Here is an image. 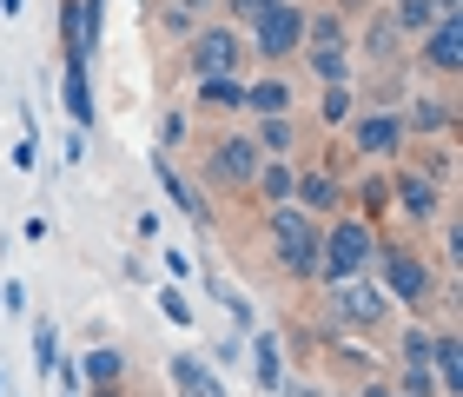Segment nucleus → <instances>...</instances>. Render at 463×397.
<instances>
[{
	"instance_id": "obj_4",
	"label": "nucleus",
	"mask_w": 463,
	"mask_h": 397,
	"mask_svg": "<svg viewBox=\"0 0 463 397\" xmlns=\"http://www.w3.org/2000/svg\"><path fill=\"white\" fill-rule=\"evenodd\" d=\"M377 271H384V298L391 305H411L417 318H424V305L437 298V271H430V259L424 252H404V245H377Z\"/></svg>"
},
{
	"instance_id": "obj_13",
	"label": "nucleus",
	"mask_w": 463,
	"mask_h": 397,
	"mask_svg": "<svg viewBox=\"0 0 463 397\" xmlns=\"http://www.w3.org/2000/svg\"><path fill=\"white\" fill-rule=\"evenodd\" d=\"M291 99H298V87H291L285 73H259V80H245V107L251 119H271V113H291Z\"/></svg>"
},
{
	"instance_id": "obj_41",
	"label": "nucleus",
	"mask_w": 463,
	"mask_h": 397,
	"mask_svg": "<svg viewBox=\"0 0 463 397\" xmlns=\"http://www.w3.org/2000/svg\"><path fill=\"white\" fill-rule=\"evenodd\" d=\"M338 397H351V391H338Z\"/></svg>"
},
{
	"instance_id": "obj_32",
	"label": "nucleus",
	"mask_w": 463,
	"mask_h": 397,
	"mask_svg": "<svg viewBox=\"0 0 463 397\" xmlns=\"http://www.w3.org/2000/svg\"><path fill=\"white\" fill-rule=\"evenodd\" d=\"M159 7H173V14H185L193 27H205V20L219 14V0H159Z\"/></svg>"
},
{
	"instance_id": "obj_38",
	"label": "nucleus",
	"mask_w": 463,
	"mask_h": 397,
	"mask_svg": "<svg viewBox=\"0 0 463 397\" xmlns=\"http://www.w3.org/2000/svg\"><path fill=\"white\" fill-rule=\"evenodd\" d=\"M430 7H437V20H457V14H463V0H430Z\"/></svg>"
},
{
	"instance_id": "obj_1",
	"label": "nucleus",
	"mask_w": 463,
	"mask_h": 397,
	"mask_svg": "<svg viewBox=\"0 0 463 397\" xmlns=\"http://www.w3.org/2000/svg\"><path fill=\"white\" fill-rule=\"evenodd\" d=\"M265 245H271V265H279L291 285H311V279H318L325 219L298 213V205H265Z\"/></svg>"
},
{
	"instance_id": "obj_21",
	"label": "nucleus",
	"mask_w": 463,
	"mask_h": 397,
	"mask_svg": "<svg viewBox=\"0 0 463 397\" xmlns=\"http://www.w3.org/2000/svg\"><path fill=\"white\" fill-rule=\"evenodd\" d=\"M251 378H259V391H279V384H285V351H279L271 331L251 338Z\"/></svg>"
},
{
	"instance_id": "obj_5",
	"label": "nucleus",
	"mask_w": 463,
	"mask_h": 397,
	"mask_svg": "<svg viewBox=\"0 0 463 397\" xmlns=\"http://www.w3.org/2000/svg\"><path fill=\"white\" fill-rule=\"evenodd\" d=\"M245 60H251V47H245V33L232 27V20H205V27L185 40V67H193V80H219V73L245 80Z\"/></svg>"
},
{
	"instance_id": "obj_39",
	"label": "nucleus",
	"mask_w": 463,
	"mask_h": 397,
	"mask_svg": "<svg viewBox=\"0 0 463 397\" xmlns=\"http://www.w3.org/2000/svg\"><path fill=\"white\" fill-rule=\"evenodd\" d=\"M87 391H93V397H126L119 384H87Z\"/></svg>"
},
{
	"instance_id": "obj_2",
	"label": "nucleus",
	"mask_w": 463,
	"mask_h": 397,
	"mask_svg": "<svg viewBox=\"0 0 463 397\" xmlns=\"http://www.w3.org/2000/svg\"><path fill=\"white\" fill-rule=\"evenodd\" d=\"M377 245H384V232H377L371 219H331L325 225V245H318V279L325 285H338V279H357V271H371L377 265Z\"/></svg>"
},
{
	"instance_id": "obj_36",
	"label": "nucleus",
	"mask_w": 463,
	"mask_h": 397,
	"mask_svg": "<svg viewBox=\"0 0 463 397\" xmlns=\"http://www.w3.org/2000/svg\"><path fill=\"white\" fill-rule=\"evenodd\" d=\"M331 14H345V20H357V14H371V0H331Z\"/></svg>"
},
{
	"instance_id": "obj_6",
	"label": "nucleus",
	"mask_w": 463,
	"mask_h": 397,
	"mask_svg": "<svg viewBox=\"0 0 463 397\" xmlns=\"http://www.w3.org/2000/svg\"><path fill=\"white\" fill-rule=\"evenodd\" d=\"M331 325L338 331H351V338H364V331H377L391 318V298H384V285L377 279H364V271H357V279H338L331 285Z\"/></svg>"
},
{
	"instance_id": "obj_25",
	"label": "nucleus",
	"mask_w": 463,
	"mask_h": 397,
	"mask_svg": "<svg viewBox=\"0 0 463 397\" xmlns=\"http://www.w3.org/2000/svg\"><path fill=\"white\" fill-rule=\"evenodd\" d=\"M67 113H73L80 133L93 127V80H87V67H80V60H67Z\"/></svg>"
},
{
	"instance_id": "obj_26",
	"label": "nucleus",
	"mask_w": 463,
	"mask_h": 397,
	"mask_svg": "<svg viewBox=\"0 0 463 397\" xmlns=\"http://www.w3.org/2000/svg\"><path fill=\"white\" fill-rule=\"evenodd\" d=\"M357 113V80H345V87H318V119L325 127H351Z\"/></svg>"
},
{
	"instance_id": "obj_22",
	"label": "nucleus",
	"mask_w": 463,
	"mask_h": 397,
	"mask_svg": "<svg viewBox=\"0 0 463 397\" xmlns=\"http://www.w3.org/2000/svg\"><path fill=\"white\" fill-rule=\"evenodd\" d=\"M291 179H298V165H291V159H265L259 179H251V193H259L265 205H291Z\"/></svg>"
},
{
	"instance_id": "obj_35",
	"label": "nucleus",
	"mask_w": 463,
	"mask_h": 397,
	"mask_svg": "<svg viewBox=\"0 0 463 397\" xmlns=\"http://www.w3.org/2000/svg\"><path fill=\"white\" fill-rule=\"evenodd\" d=\"M165 146H185V113H165V133H159Z\"/></svg>"
},
{
	"instance_id": "obj_12",
	"label": "nucleus",
	"mask_w": 463,
	"mask_h": 397,
	"mask_svg": "<svg viewBox=\"0 0 463 397\" xmlns=\"http://www.w3.org/2000/svg\"><path fill=\"white\" fill-rule=\"evenodd\" d=\"M417 67H430V73H444V80L463 73V14L457 20H437V27L417 40Z\"/></svg>"
},
{
	"instance_id": "obj_9",
	"label": "nucleus",
	"mask_w": 463,
	"mask_h": 397,
	"mask_svg": "<svg viewBox=\"0 0 463 397\" xmlns=\"http://www.w3.org/2000/svg\"><path fill=\"white\" fill-rule=\"evenodd\" d=\"M99 27H107V0H60V47H67V60L87 67L99 47Z\"/></svg>"
},
{
	"instance_id": "obj_33",
	"label": "nucleus",
	"mask_w": 463,
	"mask_h": 397,
	"mask_svg": "<svg viewBox=\"0 0 463 397\" xmlns=\"http://www.w3.org/2000/svg\"><path fill=\"white\" fill-rule=\"evenodd\" d=\"M159 311H165L173 325H193V305H185V291H179V285H165V291H159Z\"/></svg>"
},
{
	"instance_id": "obj_17",
	"label": "nucleus",
	"mask_w": 463,
	"mask_h": 397,
	"mask_svg": "<svg viewBox=\"0 0 463 397\" xmlns=\"http://www.w3.org/2000/svg\"><path fill=\"white\" fill-rule=\"evenodd\" d=\"M173 384H179V397H225L219 371H213V364H199L193 351H173Z\"/></svg>"
},
{
	"instance_id": "obj_29",
	"label": "nucleus",
	"mask_w": 463,
	"mask_h": 397,
	"mask_svg": "<svg viewBox=\"0 0 463 397\" xmlns=\"http://www.w3.org/2000/svg\"><path fill=\"white\" fill-rule=\"evenodd\" d=\"M351 199H357V219H371V225H377V213H384V205H391V179H384V173H371V179L357 185Z\"/></svg>"
},
{
	"instance_id": "obj_30",
	"label": "nucleus",
	"mask_w": 463,
	"mask_h": 397,
	"mask_svg": "<svg viewBox=\"0 0 463 397\" xmlns=\"http://www.w3.org/2000/svg\"><path fill=\"white\" fill-rule=\"evenodd\" d=\"M430 345H437V331L417 318V325L404 331V345H397V364H430Z\"/></svg>"
},
{
	"instance_id": "obj_31",
	"label": "nucleus",
	"mask_w": 463,
	"mask_h": 397,
	"mask_svg": "<svg viewBox=\"0 0 463 397\" xmlns=\"http://www.w3.org/2000/svg\"><path fill=\"white\" fill-rule=\"evenodd\" d=\"M265 7H271V0H219V14H225L232 27H239V33H245V27H251V20H259Z\"/></svg>"
},
{
	"instance_id": "obj_19",
	"label": "nucleus",
	"mask_w": 463,
	"mask_h": 397,
	"mask_svg": "<svg viewBox=\"0 0 463 397\" xmlns=\"http://www.w3.org/2000/svg\"><path fill=\"white\" fill-rule=\"evenodd\" d=\"M193 99H199V113H239V107H245V80H239V73L193 80Z\"/></svg>"
},
{
	"instance_id": "obj_24",
	"label": "nucleus",
	"mask_w": 463,
	"mask_h": 397,
	"mask_svg": "<svg viewBox=\"0 0 463 397\" xmlns=\"http://www.w3.org/2000/svg\"><path fill=\"white\" fill-rule=\"evenodd\" d=\"M391 27L404 40H424L437 27V7H430V0H391Z\"/></svg>"
},
{
	"instance_id": "obj_40",
	"label": "nucleus",
	"mask_w": 463,
	"mask_h": 397,
	"mask_svg": "<svg viewBox=\"0 0 463 397\" xmlns=\"http://www.w3.org/2000/svg\"><path fill=\"white\" fill-rule=\"evenodd\" d=\"M0 397H7V378H0Z\"/></svg>"
},
{
	"instance_id": "obj_28",
	"label": "nucleus",
	"mask_w": 463,
	"mask_h": 397,
	"mask_svg": "<svg viewBox=\"0 0 463 397\" xmlns=\"http://www.w3.org/2000/svg\"><path fill=\"white\" fill-rule=\"evenodd\" d=\"M60 364H67V358H60V331H53V318H40L33 325V371H40V378H53Z\"/></svg>"
},
{
	"instance_id": "obj_3",
	"label": "nucleus",
	"mask_w": 463,
	"mask_h": 397,
	"mask_svg": "<svg viewBox=\"0 0 463 397\" xmlns=\"http://www.w3.org/2000/svg\"><path fill=\"white\" fill-rule=\"evenodd\" d=\"M245 47L265 60V67H285V60L305 53V0H271V7L245 27Z\"/></svg>"
},
{
	"instance_id": "obj_11",
	"label": "nucleus",
	"mask_w": 463,
	"mask_h": 397,
	"mask_svg": "<svg viewBox=\"0 0 463 397\" xmlns=\"http://www.w3.org/2000/svg\"><path fill=\"white\" fill-rule=\"evenodd\" d=\"M291 205L311 213V219H331V213L345 205L338 173H331V165H298V179H291Z\"/></svg>"
},
{
	"instance_id": "obj_10",
	"label": "nucleus",
	"mask_w": 463,
	"mask_h": 397,
	"mask_svg": "<svg viewBox=\"0 0 463 397\" xmlns=\"http://www.w3.org/2000/svg\"><path fill=\"white\" fill-rule=\"evenodd\" d=\"M444 199H450L444 185H430L424 173H411V165H404V173H391V205L411 225H437V219H444Z\"/></svg>"
},
{
	"instance_id": "obj_27",
	"label": "nucleus",
	"mask_w": 463,
	"mask_h": 397,
	"mask_svg": "<svg viewBox=\"0 0 463 397\" xmlns=\"http://www.w3.org/2000/svg\"><path fill=\"white\" fill-rule=\"evenodd\" d=\"M80 378H87V384H119L126 378V358H119L113 345H93L87 358H80Z\"/></svg>"
},
{
	"instance_id": "obj_8",
	"label": "nucleus",
	"mask_w": 463,
	"mask_h": 397,
	"mask_svg": "<svg viewBox=\"0 0 463 397\" xmlns=\"http://www.w3.org/2000/svg\"><path fill=\"white\" fill-rule=\"evenodd\" d=\"M404 146H411V133H404L397 107H357L351 113V153L357 159H397Z\"/></svg>"
},
{
	"instance_id": "obj_15",
	"label": "nucleus",
	"mask_w": 463,
	"mask_h": 397,
	"mask_svg": "<svg viewBox=\"0 0 463 397\" xmlns=\"http://www.w3.org/2000/svg\"><path fill=\"white\" fill-rule=\"evenodd\" d=\"M351 53H364L371 67H397V60H404V33L391 27V14H371L364 40H351Z\"/></svg>"
},
{
	"instance_id": "obj_37",
	"label": "nucleus",
	"mask_w": 463,
	"mask_h": 397,
	"mask_svg": "<svg viewBox=\"0 0 463 397\" xmlns=\"http://www.w3.org/2000/svg\"><path fill=\"white\" fill-rule=\"evenodd\" d=\"M351 397H397V391H391L384 378H364V391H351Z\"/></svg>"
},
{
	"instance_id": "obj_7",
	"label": "nucleus",
	"mask_w": 463,
	"mask_h": 397,
	"mask_svg": "<svg viewBox=\"0 0 463 397\" xmlns=\"http://www.w3.org/2000/svg\"><path fill=\"white\" fill-rule=\"evenodd\" d=\"M199 153H205V173H213L225 193H251V179H259V165H265L251 133H219L213 146H199Z\"/></svg>"
},
{
	"instance_id": "obj_16",
	"label": "nucleus",
	"mask_w": 463,
	"mask_h": 397,
	"mask_svg": "<svg viewBox=\"0 0 463 397\" xmlns=\"http://www.w3.org/2000/svg\"><path fill=\"white\" fill-rule=\"evenodd\" d=\"M251 139H259L265 159H291V153L305 146V127H298L291 113H271V119H259V133H251Z\"/></svg>"
},
{
	"instance_id": "obj_23",
	"label": "nucleus",
	"mask_w": 463,
	"mask_h": 397,
	"mask_svg": "<svg viewBox=\"0 0 463 397\" xmlns=\"http://www.w3.org/2000/svg\"><path fill=\"white\" fill-rule=\"evenodd\" d=\"M153 179L165 185V199H173V205H179L185 219H205V205H199V193H193V185H185V179L173 173V159H165V153H153Z\"/></svg>"
},
{
	"instance_id": "obj_34",
	"label": "nucleus",
	"mask_w": 463,
	"mask_h": 397,
	"mask_svg": "<svg viewBox=\"0 0 463 397\" xmlns=\"http://www.w3.org/2000/svg\"><path fill=\"white\" fill-rule=\"evenodd\" d=\"M437 259H444V265H457V259H463V239H457V219H444V252H437Z\"/></svg>"
},
{
	"instance_id": "obj_20",
	"label": "nucleus",
	"mask_w": 463,
	"mask_h": 397,
	"mask_svg": "<svg viewBox=\"0 0 463 397\" xmlns=\"http://www.w3.org/2000/svg\"><path fill=\"white\" fill-rule=\"evenodd\" d=\"M305 67L318 87H345V80H357V53L351 47H318V53H305Z\"/></svg>"
},
{
	"instance_id": "obj_18",
	"label": "nucleus",
	"mask_w": 463,
	"mask_h": 397,
	"mask_svg": "<svg viewBox=\"0 0 463 397\" xmlns=\"http://www.w3.org/2000/svg\"><path fill=\"white\" fill-rule=\"evenodd\" d=\"M318 47H351V20L331 14V7H305V53Z\"/></svg>"
},
{
	"instance_id": "obj_14",
	"label": "nucleus",
	"mask_w": 463,
	"mask_h": 397,
	"mask_svg": "<svg viewBox=\"0 0 463 397\" xmlns=\"http://www.w3.org/2000/svg\"><path fill=\"white\" fill-rule=\"evenodd\" d=\"M397 113H404V133H417V139H450V127H457V107L450 99H430V93H417Z\"/></svg>"
}]
</instances>
